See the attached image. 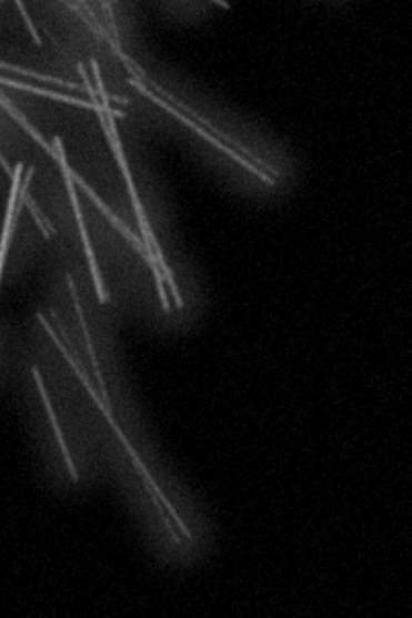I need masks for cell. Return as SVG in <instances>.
Masks as SVG:
<instances>
[{
  "instance_id": "7a4b0ae2",
  "label": "cell",
  "mask_w": 412,
  "mask_h": 618,
  "mask_svg": "<svg viewBox=\"0 0 412 618\" xmlns=\"http://www.w3.org/2000/svg\"><path fill=\"white\" fill-rule=\"evenodd\" d=\"M51 144L54 148V150H57L58 153V158L54 161L59 163L60 171L63 175V180L66 183L68 196H70L71 205L73 209L78 230L80 233V239L82 242V246H84V252L88 259L89 270L93 281L96 294H98L100 304L105 305L107 302L111 301V297H109V295L105 292L102 272L100 270L98 259H96L94 250L86 224L84 214H82L81 203L78 197V192L73 180V169L70 162H68L66 149L59 135L53 136Z\"/></svg>"
},
{
  "instance_id": "3957f363",
  "label": "cell",
  "mask_w": 412,
  "mask_h": 618,
  "mask_svg": "<svg viewBox=\"0 0 412 618\" xmlns=\"http://www.w3.org/2000/svg\"><path fill=\"white\" fill-rule=\"evenodd\" d=\"M24 163L18 162L13 168L11 178V186L3 222L2 236H0V284H2L3 273L6 269L7 257L12 240L13 231H16L19 216L24 205L27 195L30 194V185L33 180L36 169L32 166L27 170L22 180Z\"/></svg>"
},
{
  "instance_id": "6da1fadb",
  "label": "cell",
  "mask_w": 412,
  "mask_h": 618,
  "mask_svg": "<svg viewBox=\"0 0 412 618\" xmlns=\"http://www.w3.org/2000/svg\"><path fill=\"white\" fill-rule=\"evenodd\" d=\"M92 105L96 114H98L99 116L107 140L112 146L113 154L117 160L118 166L123 175V180H125L133 210L137 220H139L145 251L149 256L148 265L154 274L161 306L164 312H171L170 300L168 297L167 291H164V282H168L169 286L171 287V293L174 297L177 307L182 308L184 305L182 295L180 291H178L173 272L168 265L167 260H164L160 243L154 235L153 229H151L145 211L143 209L142 201L139 195V191H137L134 185L125 151H123L122 142L115 122V116L123 118L125 116V114L121 113L120 110L112 108L111 104H101L99 100L93 101Z\"/></svg>"
}]
</instances>
